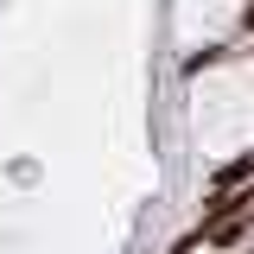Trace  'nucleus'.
Wrapping results in <instances>:
<instances>
[{"label":"nucleus","mask_w":254,"mask_h":254,"mask_svg":"<svg viewBox=\"0 0 254 254\" xmlns=\"http://www.w3.org/2000/svg\"><path fill=\"white\" fill-rule=\"evenodd\" d=\"M229 51H235V45H203V51H190V58L178 64V70H185V76H203V70H216V64L229 58Z\"/></svg>","instance_id":"1"},{"label":"nucleus","mask_w":254,"mask_h":254,"mask_svg":"<svg viewBox=\"0 0 254 254\" xmlns=\"http://www.w3.org/2000/svg\"><path fill=\"white\" fill-rule=\"evenodd\" d=\"M248 58H254V38H248Z\"/></svg>","instance_id":"4"},{"label":"nucleus","mask_w":254,"mask_h":254,"mask_svg":"<svg viewBox=\"0 0 254 254\" xmlns=\"http://www.w3.org/2000/svg\"><path fill=\"white\" fill-rule=\"evenodd\" d=\"M242 38H254V0H242Z\"/></svg>","instance_id":"2"},{"label":"nucleus","mask_w":254,"mask_h":254,"mask_svg":"<svg viewBox=\"0 0 254 254\" xmlns=\"http://www.w3.org/2000/svg\"><path fill=\"white\" fill-rule=\"evenodd\" d=\"M203 254H229V248H203Z\"/></svg>","instance_id":"3"}]
</instances>
